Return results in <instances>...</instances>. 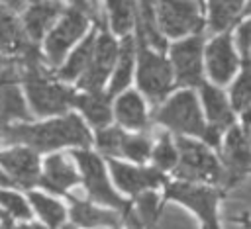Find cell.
I'll use <instances>...</instances> for the list:
<instances>
[{
  "instance_id": "4dcf8cb0",
  "label": "cell",
  "mask_w": 251,
  "mask_h": 229,
  "mask_svg": "<svg viewBox=\"0 0 251 229\" xmlns=\"http://www.w3.org/2000/svg\"><path fill=\"white\" fill-rule=\"evenodd\" d=\"M159 213V202L153 192H145L137 198V221L141 229H153Z\"/></svg>"
},
{
  "instance_id": "ba28073f",
  "label": "cell",
  "mask_w": 251,
  "mask_h": 229,
  "mask_svg": "<svg viewBox=\"0 0 251 229\" xmlns=\"http://www.w3.org/2000/svg\"><path fill=\"white\" fill-rule=\"evenodd\" d=\"M73 157L76 159V162L80 164V170H82V176H84V184L88 188V194L100 202V204H106V206H114L118 209H122L126 215L129 213V204H126L108 184L106 180V174H104V168H102V162L96 155L92 153H86V151H75Z\"/></svg>"
},
{
  "instance_id": "e0dca14e",
  "label": "cell",
  "mask_w": 251,
  "mask_h": 229,
  "mask_svg": "<svg viewBox=\"0 0 251 229\" xmlns=\"http://www.w3.org/2000/svg\"><path fill=\"white\" fill-rule=\"evenodd\" d=\"M61 14V4L57 0H31L29 10L25 12L24 25L33 41L41 39L45 29Z\"/></svg>"
},
{
  "instance_id": "8fae6325",
  "label": "cell",
  "mask_w": 251,
  "mask_h": 229,
  "mask_svg": "<svg viewBox=\"0 0 251 229\" xmlns=\"http://www.w3.org/2000/svg\"><path fill=\"white\" fill-rule=\"evenodd\" d=\"M22 78V70L14 61L6 63L0 70V125L12 119H29V112L22 100L16 82Z\"/></svg>"
},
{
  "instance_id": "cb8c5ba5",
  "label": "cell",
  "mask_w": 251,
  "mask_h": 229,
  "mask_svg": "<svg viewBox=\"0 0 251 229\" xmlns=\"http://www.w3.org/2000/svg\"><path fill=\"white\" fill-rule=\"evenodd\" d=\"M116 115L122 125L141 129L145 127V108L135 92H126L116 104Z\"/></svg>"
},
{
  "instance_id": "7402d4cb",
  "label": "cell",
  "mask_w": 251,
  "mask_h": 229,
  "mask_svg": "<svg viewBox=\"0 0 251 229\" xmlns=\"http://www.w3.org/2000/svg\"><path fill=\"white\" fill-rule=\"evenodd\" d=\"M135 18H137V37L143 39L145 43L153 45L155 49L163 51L167 47V43H165V37H161L159 29H157L153 0H141L137 6Z\"/></svg>"
},
{
  "instance_id": "5bb4252c",
  "label": "cell",
  "mask_w": 251,
  "mask_h": 229,
  "mask_svg": "<svg viewBox=\"0 0 251 229\" xmlns=\"http://www.w3.org/2000/svg\"><path fill=\"white\" fill-rule=\"evenodd\" d=\"M206 61H208V72L212 76L214 82L218 84H226L235 69H237V57L233 53L231 47V37L227 33L216 37L208 49H206Z\"/></svg>"
},
{
  "instance_id": "60d3db41",
  "label": "cell",
  "mask_w": 251,
  "mask_h": 229,
  "mask_svg": "<svg viewBox=\"0 0 251 229\" xmlns=\"http://www.w3.org/2000/svg\"><path fill=\"white\" fill-rule=\"evenodd\" d=\"M243 14H245V16H251V2L247 4V8H245V12H243Z\"/></svg>"
},
{
  "instance_id": "ac0fdd59",
  "label": "cell",
  "mask_w": 251,
  "mask_h": 229,
  "mask_svg": "<svg viewBox=\"0 0 251 229\" xmlns=\"http://www.w3.org/2000/svg\"><path fill=\"white\" fill-rule=\"evenodd\" d=\"M76 180H78V174L75 172V168L63 155L49 157L45 162V174L39 178L43 188L57 192V194H63L69 186L76 184Z\"/></svg>"
},
{
  "instance_id": "d4e9b609",
  "label": "cell",
  "mask_w": 251,
  "mask_h": 229,
  "mask_svg": "<svg viewBox=\"0 0 251 229\" xmlns=\"http://www.w3.org/2000/svg\"><path fill=\"white\" fill-rule=\"evenodd\" d=\"M243 8V0H210V29L226 31L233 25L239 12Z\"/></svg>"
},
{
  "instance_id": "836d02e7",
  "label": "cell",
  "mask_w": 251,
  "mask_h": 229,
  "mask_svg": "<svg viewBox=\"0 0 251 229\" xmlns=\"http://www.w3.org/2000/svg\"><path fill=\"white\" fill-rule=\"evenodd\" d=\"M149 151H151V145L145 137H129V135H124V141H122V155L133 159V160H145L149 157Z\"/></svg>"
},
{
  "instance_id": "30bf717a",
  "label": "cell",
  "mask_w": 251,
  "mask_h": 229,
  "mask_svg": "<svg viewBox=\"0 0 251 229\" xmlns=\"http://www.w3.org/2000/svg\"><path fill=\"white\" fill-rule=\"evenodd\" d=\"M176 82L184 86H202V37H188L171 49Z\"/></svg>"
},
{
  "instance_id": "4fadbf2b",
  "label": "cell",
  "mask_w": 251,
  "mask_h": 229,
  "mask_svg": "<svg viewBox=\"0 0 251 229\" xmlns=\"http://www.w3.org/2000/svg\"><path fill=\"white\" fill-rule=\"evenodd\" d=\"M86 29V16H84V10L80 8H71L63 22L59 23L57 29L51 31V35L47 37V43H45V49H47V57L53 65L61 63L65 51L71 47V43H75L76 37H80Z\"/></svg>"
},
{
  "instance_id": "7bdbcfd3",
  "label": "cell",
  "mask_w": 251,
  "mask_h": 229,
  "mask_svg": "<svg viewBox=\"0 0 251 229\" xmlns=\"http://www.w3.org/2000/svg\"><path fill=\"white\" fill-rule=\"evenodd\" d=\"M0 219H8V217H6V215H4L2 211H0Z\"/></svg>"
},
{
  "instance_id": "8992f818",
  "label": "cell",
  "mask_w": 251,
  "mask_h": 229,
  "mask_svg": "<svg viewBox=\"0 0 251 229\" xmlns=\"http://www.w3.org/2000/svg\"><path fill=\"white\" fill-rule=\"evenodd\" d=\"M222 157H224V172L220 182L226 188H233L243 180V176L251 168V143L241 127L231 125L227 129Z\"/></svg>"
},
{
  "instance_id": "603a6c76",
  "label": "cell",
  "mask_w": 251,
  "mask_h": 229,
  "mask_svg": "<svg viewBox=\"0 0 251 229\" xmlns=\"http://www.w3.org/2000/svg\"><path fill=\"white\" fill-rule=\"evenodd\" d=\"M110 96L108 94H100V92H92L86 96H76L75 106L80 108L84 112V115L88 117V121L96 127H104L112 114H110Z\"/></svg>"
},
{
  "instance_id": "6da1fadb",
  "label": "cell",
  "mask_w": 251,
  "mask_h": 229,
  "mask_svg": "<svg viewBox=\"0 0 251 229\" xmlns=\"http://www.w3.org/2000/svg\"><path fill=\"white\" fill-rule=\"evenodd\" d=\"M4 143H25L35 151H51L63 145H82L90 143V133L76 115H67L39 125H10L0 131Z\"/></svg>"
},
{
  "instance_id": "484cf974",
  "label": "cell",
  "mask_w": 251,
  "mask_h": 229,
  "mask_svg": "<svg viewBox=\"0 0 251 229\" xmlns=\"http://www.w3.org/2000/svg\"><path fill=\"white\" fill-rule=\"evenodd\" d=\"M131 65H133V39H131L129 35H126L124 41H122V45H120L118 69H116L112 86H110V90H108V96H110V98L127 86V82H129V78H131Z\"/></svg>"
},
{
  "instance_id": "7a4b0ae2",
  "label": "cell",
  "mask_w": 251,
  "mask_h": 229,
  "mask_svg": "<svg viewBox=\"0 0 251 229\" xmlns=\"http://www.w3.org/2000/svg\"><path fill=\"white\" fill-rule=\"evenodd\" d=\"M20 70L22 80L25 82V90L31 102V108L37 115H51L65 112L69 106H75V92L49 82V76H45L41 65H39V53L35 45H29L20 59Z\"/></svg>"
},
{
  "instance_id": "d6a6232c",
  "label": "cell",
  "mask_w": 251,
  "mask_h": 229,
  "mask_svg": "<svg viewBox=\"0 0 251 229\" xmlns=\"http://www.w3.org/2000/svg\"><path fill=\"white\" fill-rule=\"evenodd\" d=\"M153 159H155V164L159 168H163V170L176 166L178 153H176V149H175V145H173V141H171L169 135H163L161 137V143L157 145V149L153 153Z\"/></svg>"
},
{
  "instance_id": "52a82bcc",
  "label": "cell",
  "mask_w": 251,
  "mask_h": 229,
  "mask_svg": "<svg viewBox=\"0 0 251 229\" xmlns=\"http://www.w3.org/2000/svg\"><path fill=\"white\" fill-rule=\"evenodd\" d=\"M159 25L167 35L178 37L202 27L196 0H157Z\"/></svg>"
},
{
  "instance_id": "d6986e66",
  "label": "cell",
  "mask_w": 251,
  "mask_h": 229,
  "mask_svg": "<svg viewBox=\"0 0 251 229\" xmlns=\"http://www.w3.org/2000/svg\"><path fill=\"white\" fill-rule=\"evenodd\" d=\"M200 90H202V100H204V106H206L210 125L218 127L220 131L229 129L233 125V114L227 106V100H226L224 92L210 86V84H202Z\"/></svg>"
},
{
  "instance_id": "2e32d148",
  "label": "cell",
  "mask_w": 251,
  "mask_h": 229,
  "mask_svg": "<svg viewBox=\"0 0 251 229\" xmlns=\"http://www.w3.org/2000/svg\"><path fill=\"white\" fill-rule=\"evenodd\" d=\"M0 162L14 176V180L25 188L33 186L39 180V160L37 155L27 149H14L0 153Z\"/></svg>"
},
{
  "instance_id": "9c48e42d",
  "label": "cell",
  "mask_w": 251,
  "mask_h": 229,
  "mask_svg": "<svg viewBox=\"0 0 251 229\" xmlns=\"http://www.w3.org/2000/svg\"><path fill=\"white\" fill-rule=\"evenodd\" d=\"M167 198L182 202L184 206L192 207L204 221V229H220L216 217V204H218V190L194 186L188 182H176L167 188Z\"/></svg>"
},
{
  "instance_id": "ab89813d",
  "label": "cell",
  "mask_w": 251,
  "mask_h": 229,
  "mask_svg": "<svg viewBox=\"0 0 251 229\" xmlns=\"http://www.w3.org/2000/svg\"><path fill=\"white\" fill-rule=\"evenodd\" d=\"M10 184H12V180L4 172H0V186H10Z\"/></svg>"
},
{
  "instance_id": "277c9868",
  "label": "cell",
  "mask_w": 251,
  "mask_h": 229,
  "mask_svg": "<svg viewBox=\"0 0 251 229\" xmlns=\"http://www.w3.org/2000/svg\"><path fill=\"white\" fill-rule=\"evenodd\" d=\"M176 149H178V162L175 166L176 176L186 180L220 182L224 168L202 143L176 137Z\"/></svg>"
},
{
  "instance_id": "d590c367",
  "label": "cell",
  "mask_w": 251,
  "mask_h": 229,
  "mask_svg": "<svg viewBox=\"0 0 251 229\" xmlns=\"http://www.w3.org/2000/svg\"><path fill=\"white\" fill-rule=\"evenodd\" d=\"M237 45L241 49L243 63L251 61V20H247L245 23L239 25V29H237Z\"/></svg>"
},
{
  "instance_id": "f35d334b",
  "label": "cell",
  "mask_w": 251,
  "mask_h": 229,
  "mask_svg": "<svg viewBox=\"0 0 251 229\" xmlns=\"http://www.w3.org/2000/svg\"><path fill=\"white\" fill-rule=\"evenodd\" d=\"M75 8H80V10H90V4L88 0H71Z\"/></svg>"
},
{
  "instance_id": "5b68a950",
  "label": "cell",
  "mask_w": 251,
  "mask_h": 229,
  "mask_svg": "<svg viewBox=\"0 0 251 229\" xmlns=\"http://www.w3.org/2000/svg\"><path fill=\"white\" fill-rule=\"evenodd\" d=\"M139 88L147 94L149 102L157 106L173 86V70L171 65L161 57L147 49V43L139 39V72H137Z\"/></svg>"
},
{
  "instance_id": "7c38bea8",
  "label": "cell",
  "mask_w": 251,
  "mask_h": 229,
  "mask_svg": "<svg viewBox=\"0 0 251 229\" xmlns=\"http://www.w3.org/2000/svg\"><path fill=\"white\" fill-rule=\"evenodd\" d=\"M118 55H120V51L116 47V41L108 33H102L96 39V47H94L92 59H90L86 70L82 72L78 84L82 88L90 90V92H98L102 88L106 76L110 74V69H112V65H114Z\"/></svg>"
},
{
  "instance_id": "9a60e30c",
  "label": "cell",
  "mask_w": 251,
  "mask_h": 229,
  "mask_svg": "<svg viewBox=\"0 0 251 229\" xmlns=\"http://www.w3.org/2000/svg\"><path fill=\"white\" fill-rule=\"evenodd\" d=\"M110 166L118 186L129 194H139L165 182V176L155 168H133L129 164H122L116 160H112Z\"/></svg>"
},
{
  "instance_id": "74e56055",
  "label": "cell",
  "mask_w": 251,
  "mask_h": 229,
  "mask_svg": "<svg viewBox=\"0 0 251 229\" xmlns=\"http://www.w3.org/2000/svg\"><path fill=\"white\" fill-rule=\"evenodd\" d=\"M10 8H14V10H22L24 8V4H25V0H4Z\"/></svg>"
},
{
  "instance_id": "1f68e13d",
  "label": "cell",
  "mask_w": 251,
  "mask_h": 229,
  "mask_svg": "<svg viewBox=\"0 0 251 229\" xmlns=\"http://www.w3.org/2000/svg\"><path fill=\"white\" fill-rule=\"evenodd\" d=\"M98 147L102 153L110 155V157H116V155H122V141H124V133L116 127H108V129H100L98 131Z\"/></svg>"
},
{
  "instance_id": "44dd1931",
  "label": "cell",
  "mask_w": 251,
  "mask_h": 229,
  "mask_svg": "<svg viewBox=\"0 0 251 229\" xmlns=\"http://www.w3.org/2000/svg\"><path fill=\"white\" fill-rule=\"evenodd\" d=\"M31 43L25 39V33L20 25V22L0 8V49L10 51V53H24Z\"/></svg>"
},
{
  "instance_id": "b9f144b4",
  "label": "cell",
  "mask_w": 251,
  "mask_h": 229,
  "mask_svg": "<svg viewBox=\"0 0 251 229\" xmlns=\"http://www.w3.org/2000/svg\"><path fill=\"white\" fill-rule=\"evenodd\" d=\"M6 63H10V61H6V59H2V57H0V67H4Z\"/></svg>"
},
{
  "instance_id": "3957f363",
  "label": "cell",
  "mask_w": 251,
  "mask_h": 229,
  "mask_svg": "<svg viewBox=\"0 0 251 229\" xmlns=\"http://www.w3.org/2000/svg\"><path fill=\"white\" fill-rule=\"evenodd\" d=\"M153 117H155V121H159L178 133H190V135L204 137V133L208 129V125L204 123L202 114L198 110L196 96L188 90L173 96L163 108H159L153 114Z\"/></svg>"
},
{
  "instance_id": "4316f807",
  "label": "cell",
  "mask_w": 251,
  "mask_h": 229,
  "mask_svg": "<svg viewBox=\"0 0 251 229\" xmlns=\"http://www.w3.org/2000/svg\"><path fill=\"white\" fill-rule=\"evenodd\" d=\"M94 47H96V41H94V33H92L78 45V49L73 53V57L67 61V65L59 70V76L65 80H71V78H76L80 72H84L92 59Z\"/></svg>"
},
{
  "instance_id": "f1b7e54d",
  "label": "cell",
  "mask_w": 251,
  "mask_h": 229,
  "mask_svg": "<svg viewBox=\"0 0 251 229\" xmlns=\"http://www.w3.org/2000/svg\"><path fill=\"white\" fill-rule=\"evenodd\" d=\"M112 27L116 33H126L133 23V2L131 0H106Z\"/></svg>"
},
{
  "instance_id": "f546056e",
  "label": "cell",
  "mask_w": 251,
  "mask_h": 229,
  "mask_svg": "<svg viewBox=\"0 0 251 229\" xmlns=\"http://www.w3.org/2000/svg\"><path fill=\"white\" fill-rule=\"evenodd\" d=\"M231 104L235 110L245 112L251 108V61L243 63V72L231 88Z\"/></svg>"
},
{
  "instance_id": "83f0119b",
  "label": "cell",
  "mask_w": 251,
  "mask_h": 229,
  "mask_svg": "<svg viewBox=\"0 0 251 229\" xmlns=\"http://www.w3.org/2000/svg\"><path fill=\"white\" fill-rule=\"evenodd\" d=\"M29 200L31 204L35 206V209L39 211V215L43 217V221L51 227V229H59L65 221V209L59 202L47 198V196H41V194H29Z\"/></svg>"
},
{
  "instance_id": "e575fe53",
  "label": "cell",
  "mask_w": 251,
  "mask_h": 229,
  "mask_svg": "<svg viewBox=\"0 0 251 229\" xmlns=\"http://www.w3.org/2000/svg\"><path fill=\"white\" fill-rule=\"evenodd\" d=\"M0 204L16 217H22V219H29V207L25 206V202L18 196V194H12V192H2L0 190Z\"/></svg>"
},
{
  "instance_id": "8d00e7d4",
  "label": "cell",
  "mask_w": 251,
  "mask_h": 229,
  "mask_svg": "<svg viewBox=\"0 0 251 229\" xmlns=\"http://www.w3.org/2000/svg\"><path fill=\"white\" fill-rule=\"evenodd\" d=\"M243 133L251 143V108L243 112Z\"/></svg>"
},
{
  "instance_id": "ffe728a7",
  "label": "cell",
  "mask_w": 251,
  "mask_h": 229,
  "mask_svg": "<svg viewBox=\"0 0 251 229\" xmlns=\"http://www.w3.org/2000/svg\"><path fill=\"white\" fill-rule=\"evenodd\" d=\"M73 207H71V215L73 221L80 227H112V229H120V217L112 211L106 209H98L82 200H76L71 196Z\"/></svg>"
}]
</instances>
